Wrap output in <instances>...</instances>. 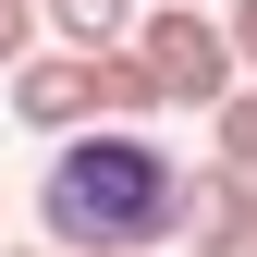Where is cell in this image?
Segmentation results:
<instances>
[{
    "label": "cell",
    "mask_w": 257,
    "mask_h": 257,
    "mask_svg": "<svg viewBox=\"0 0 257 257\" xmlns=\"http://www.w3.org/2000/svg\"><path fill=\"white\" fill-rule=\"evenodd\" d=\"M37 233H49L61 257L172 245V233H184V172L135 135V122H110V135H74V147L49 159V184H37Z\"/></svg>",
    "instance_id": "1"
},
{
    "label": "cell",
    "mask_w": 257,
    "mask_h": 257,
    "mask_svg": "<svg viewBox=\"0 0 257 257\" xmlns=\"http://www.w3.org/2000/svg\"><path fill=\"white\" fill-rule=\"evenodd\" d=\"M135 49H147V74H159V98L172 110H220L233 98V25H208L196 0H147V25H135Z\"/></svg>",
    "instance_id": "2"
},
{
    "label": "cell",
    "mask_w": 257,
    "mask_h": 257,
    "mask_svg": "<svg viewBox=\"0 0 257 257\" xmlns=\"http://www.w3.org/2000/svg\"><path fill=\"white\" fill-rule=\"evenodd\" d=\"M184 245H196V257H245L257 245V172L208 159V172L184 184Z\"/></svg>",
    "instance_id": "3"
},
{
    "label": "cell",
    "mask_w": 257,
    "mask_h": 257,
    "mask_svg": "<svg viewBox=\"0 0 257 257\" xmlns=\"http://www.w3.org/2000/svg\"><path fill=\"white\" fill-rule=\"evenodd\" d=\"M13 110L37 122V135H74V122H98L86 49H25V61H13Z\"/></svg>",
    "instance_id": "4"
},
{
    "label": "cell",
    "mask_w": 257,
    "mask_h": 257,
    "mask_svg": "<svg viewBox=\"0 0 257 257\" xmlns=\"http://www.w3.org/2000/svg\"><path fill=\"white\" fill-rule=\"evenodd\" d=\"M86 86H98V122H147V110H172V98H159V74H147V49H86Z\"/></svg>",
    "instance_id": "5"
},
{
    "label": "cell",
    "mask_w": 257,
    "mask_h": 257,
    "mask_svg": "<svg viewBox=\"0 0 257 257\" xmlns=\"http://www.w3.org/2000/svg\"><path fill=\"white\" fill-rule=\"evenodd\" d=\"M37 13H49L61 49H122V25H135L147 0H37Z\"/></svg>",
    "instance_id": "6"
},
{
    "label": "cell",
    "mask_w": 257,
    "mask_h": 257,
    "mask_svg": "<svg viewBox=\"0 0 257 257\" xmlns=\"http://www.w3.org/2000/svg\"><path fill=\"white\" fill-rule=\"evenodd\" d=\"M208 122H220V159H233V172H257V86H233Z\"/></svg>",
    "instance_id": "7"
},
{
    "label": "cell",
    "mask_w": 257,
    "mask_h": 257,
    "mask_svg": "<svg viewBox=\"0 0 257 257\" xmlns=\"http://www.w3.org/2000/svg\"><path fill=\"white\" fill-rule=\"evenodd\" d=\"M37 25H49V13H37V0H0V74H13V61H25V49H37Z\"/></svg>",
    "instance_id": "8"
},
{
    "label": "cell",
    "mask_w": 257,
    "mask_h": 257,
    "mask_svg": "<svg viewBox=\"0 0 257 257\" xmlns=\"http://www.w3.org/2000/svg\"><path fill=\"white\" fill-rule=\"evenodd\" d=\"M233 61L257 74V0H233Z\"/></svg>",
    "instance_id": "9"
},
{
    "label": "cell",
    "mask_w": 257,
    "mask_h": 257,
    "mask_svg": "<svg viewBox=\"0 0 257 257\" xmlns=\"http://www.w3.org/2000/svg\"><path fill=\"white\" fill-rule=\"evenodd\" d=\"M0 257H61V245H0Z\"/></svg>",
    "instance_id": "10"
},
{
    "label": "cell",
    "mask_w": 257,
    "mask_h": 257,
    "mask_svg": "<svg viewBox=\"0 0 257 257\" xmlns=\"http://www.w3.org/2000/svg\"><path fill=\"white\" fill-rule=\"evenodd\" d=\"M122 257H147V245H122Z\"/></svg>",
    "instance_id": "11"
},
{
    "label": "cell",
    "mask_w": 257,
    "mask_h": 257,
    "mask_svg": "<svg viewBox=\"0 0 257 257\" xmlns=\"http://www.w3.org/2000/svg\"><path fill=\"white\" fill-rule=\"evenodd\" d=\"M245 257H257V245H245Z\"/></svg>",
    "instance_id": "12"
}]
</instances>
